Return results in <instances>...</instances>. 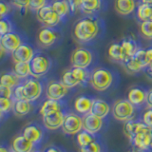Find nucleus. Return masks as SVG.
<instances>
[{"label":"nucleus","instance_id":"obj_11","mask_svg":"<svg viewBox=\"0 0 152 152\" xmlns=\"http://www.w3.org/2000/svg\"><path fill=\"white\" fill-rule=\"evenodd\" d=\"M66 114L62 111H54L43 116V123L45 126L50 130H56L62 127Z\"/></svg>","mask_w":152,"mask_h":152},{"label":"nucleus","instance_id":"obj_34","mask_svg":"<svg viewBox=\"0 0 152 152\" xmlns=\"http://www.w3.org/2000/svg\"><path fill=\"white\" fill-rule=\"evenodd\" d=\"M139 33L145 40H152V21L141 22Z\"/></svg>","mask_w":152,"mask_h":152},{"label":"nucleus","instance_id":"obj_44","mask_svg":"<svg viewBox=\"0 0 152 152\" xmlns=\"http://www.w3.org/2000/svg\"><path fill=\"white\" fill-rule=\"evenodd\" d=\"M12 4L19 9H27L30 5V0H11Z\"/></svg>","mask_w":152,"mask_h":152},{"label":"nucleus","instance_id":"obj_1","mask_svg":"<svg viewBox=\"0 0 152 152\" xmlns=\"http://www.w3.org/2000/svg\"><path fill=\"white\" fill-rule=\"evenodd\" d=\"M100 31L101 24L98 19L92 16H86L75 23L72 35L77 42L81 44H87L98 36Z\"/></svg>","mask_w":152,"mask_h":152},{"label":"nucleus","instance_id":"obj_14","mask_svg":"<svg viewBox=\"0 0 152 152\" xmlns=\"http://www.w3.org/2000/svg\"><path fill=\"white\" fill-rule=\"evenodd\" d=\"M57 38H58V33L54 30H52L51 28L48 27L41 28L37 34V40L39 45L45 48L53 45L56 42Z\"/></svg>","mask_w":152,"mask_h":152},{"label":"nucleus","instance_id":"obj_46","mask_svg":"<svg viewBox=\"0 0 152 152\" xmlns=\"http://www.w3.org/2000/svg\"><path fill=\"white\" fill-rule=\"evenodd\" d=\"M9 12V7L8 5L5 3V2H1L0 1V17L7 14Z\"/></svg>","mask_w":152,"mask_h":152},{"label":"nucleus","instance_id":"obj_12","mask_svg":"<svg viewBox=\"0 0 152 152\" xmlns=\"http://www.w3.org/2000/svg\"><path fill=\"white\" fill-rule=\"evenodd\" d=\"M14 63L18 62H31L34 56V50L28 45L21 44L15 50L12 52Z\"/></svg>","mask_w":152,"mask_h":152},{"label":"nucleus","instance_id":"obj_21","mask_svg":"<svg viewBox=\"0 0 152 152\" xmlns=\"http://www.w3.org/2000/svg\"><path fill=\"white\" fill-rule=\"evenodd\" d=\"M110 111V107L107 102L102 99H94L91 107L90 113L94 114L98 117L104 118Z\"/></svg>","mask_w":152,"mask_h":152},{"label":"nucleus","instance_id":"obj_53","mask_svg":"<svg viewBox=\"0 0 152 152\" xmlns=\"http://www.w3.org/2000/svg\"><path fill=\"white\" fill-rule=\"evenodd\" d=\"M150 150H152V130L150 133Z\"/></svg>","mask_w":152,"mask_h":152},{"label":"nucleus","instance_id":"obj_48","mask_svg":"<svg viewBox=\"0 0 152 152\" xmlns=\"http://www.w3.org/2000/svg\"><path fill=\"white\" fill-rule=\"evenodd\" d=\"M145 52L147 56H148V58L150 59V61L152 62V47H149L147 48V49H145Z\"/></svg>","mask_w":152,"mask_h":152},{"label":"nucleus","instance_id":"obj_52","mask_svg":"<svg viewBox=\"0 0 152 152\" xmlns=\"http://www.w3.org/2000/svg\"><path fill=\"white\" fill-rule=\"evenodd\" d=\"M0 152H8L7 148H5L3 146H0Z\"/></svg>","mask_w":152,"mask_h":152},{"label":"nucleus","instance_id":"obj_42","mask_svg":"<svg viewBox=\"0 0 152 152\" xmlns=\"http://www.w3.org/2000/svg\"><path fill=\"white\" fill-rule=\"evenodd\" d=\"M12 88L0 84V98H11Z\"/></svg>","mask_w":152,"mask_h":152},{"label":"nucleus","instance_id":"obj_6","mask_svg":"<svg viewBox=\"0 0 152 152\" xmlns=\"http://www.w3.org/2000/svg\"><path fill=\"white\" fill-rule=\"evenodd\" d=\"M31 66V75L34 77H41L49 71L51 62L50 58L43 54H36L30 62Z\"/></svg>","mask_w":152,"mask_h":152},{"label":"nucleus","instance_id":"obj_27","mask_svg":"<svg viewBox=\"0 0 152 152\" xmlns=\"http://www.w3.org/2000/svg\"><path fill=\"white\" fill-rule=\"evenodd\" d=\"M58 110H62V106L59 103V101L48 99L47 101H45L42 104V107L40 108V114L42 116H44L46 114H49V113L54 112V111H58Z\"/></svg>","mask_w":152,"mask_h":152},{"label":"nucleus","instance_id":"obj_15","mask_svg":"<svg viewBox=\"0 0 152 152\" xmlns=\"http://www.w3.org/2000/svg\"><path fill=\"white\" fill-rule=\"evenodd\" d=\"M21 44L22 42L20 36L13 32H9L7 34L2 35L0 38V46L5 50V51L12 52Z\"/></svg>","mask_w":152,"mask_h":152},{"label":"nucleus","instance_id":"obj_47","mask_svg":"<svg viewBox=\"0 0 152 152\" xmlns=\"http://www.w3.org/2000/svg\"><path fill=\"white\" fill-rule=\"evenodd\" d=\"M146 106L147 107L149 108H152V88L149 89L148 91H147V94H146Z\"/></svg>","mask_w":152,"mask_h":152},{"label":"nucleus","instance_id":"obj_32","mask_svg":"<svg viewBox=\"0 0 152 152\" xmlns=\"http://www.w3.org/2000/svg\"><path fill=\"white\" fill-rule=\"evenodd\" d=\"M71 71L74 75V77L77 79V81L80 84L86 85L88 82H89L90 72L88 69H82V68H72Z\"/></svg>","mask_w":152,"mask_h":152},{"label":"nucleus","instance_id":"obj_19","mask_svg":"<svg viewBox=\"0 0 152 152\" xmlns=\"http://www.w3.org/2000/svg\"><path fill=\"white\" fill-rule=\"evenodd\" d=\"M107 53L109 59L114 62H117V63H124L127 59L121 43H112L108 47Z\"/></svg>","mask_w":152,"mask_h":152},{"label":"nucleus","instance_id":"obj_29","mask_svg":"<svg viewBox=\"0 0 152 152\" xmlns=\"http://www.w3.org/2000/svg\"><path fill=\"white\" fill-rule=\"evenodd\" d=\"M31 106L30 101L28 100H16L13 104V111L17 116H24L31 111Z\"/></svg>","mask_w":152,"mask_h":152},{"label":"nucleus","instance_id":"obj_35","mask_svg":"<svg viewBox=\"0 0 152 152\" xmlns=\"http://www.w3.org/2000/svg\"><path fill=\"white\" fill-rule=\"evenodd\" d=\"M95 141V138L93 136L92 133H90L87 130H83L78 132L77 135V142L80 146H85L89 145L90 142H92Z\"/></svg>","mask_w":152,"mask_h":152},{"label":"nucleus","instance_id":"obj_33","mask_svg":"<svg viewBox=\"0 0 152 152\" xmlns=\"http://www.w3.org/2000/svg\"><path fill=\"white\" fill-rule=\"evenodd\" d=\"M18 82L19 77H17L14 73H4L0 76V84L5 87L12 88L18 84Z\"/></svg>","mask_w":152,"mask_h":152},{"label":"nucleus","instance_id":"obj_2","mask_svg":"<svg viewBox=\"0 0 152 152\" xmlns=\"http://www.w3.org/2000/svg\"><path fill=\"white\" fill-rule=\"evenodd\" d=\"M114 81V74L108 69L96 68L90 72L89 84L97 91H104L110 88Z\"/></svg>","mask_w":152,"mask_h":152},{"label":"nucleus","instance_id":"obj_50","mask_svg":"<svg viewBox=\"0 0 152 152\" xmlns=\"http://www.w3.org/2000/svg\"><path fill=\"white\" fill-rule=\"evenodd\" d=\"M4 53H5V50L3 49V48H2L1 46H0V59H1L2 57H3Z\"/></svg>","mask_w":152,"mask_h":152},{"label":"nucleus","instance_id":"obj_4","mask_svg":"<svg viewBox=\"0 0 152 152\" xmlns=\"http://www.w3.org/2000/svg\"><path fill=\"white\" fill-rule=\"evenodd\" d=\"M93 62V53L86 48H76L70 54V64L72 68L88 69Z\"/></svg>","mask_w":152,"mask_h":152},{"label":"nucleus","instance_id":"obj_16","mask_svg":"<svg viewBox=\"0 0 152 152\" xmlns=\"http://www.w3.org/2000/svg\"><path fill=\"white\" fill-rule=\"evenodd\" d=\"M152 130V127H150L148 130L138 132L134 135L132 139V142L138 149L142 150H150V133Z\"/></svg>","mask_w":152,"mask_h":152},{"label":"nucleus","instance_id":"obj_25","mask_svg":"<svg viewBox=\"0 0 152 152\" xmlns=\"http://www.w3.org/2000/svg\"><path fill=\"white\" fill-rule=\"evenodd\" d=\"M102 6V0H82L81 11L86 14H93L97 12Z\"/></svg>","mask_w":152,"mask_h":152},{"label":"nucleus","instance_id":"obj_51","mask_svg":"<svg viewBox=\"0 0 152 152\" xmlns=\"http://www.w3.org/2000/svg\"><path fill=\"white\" fill-rule=\"evenodd\" d=\"M142 3H147V4H152V0H141Z\"/></svg>","mask_w":152,"mask_h":152},{"label":"nucleus","instance_id":"obj_20","mask_svg":"<svg viewBox=\"0 0 152 152\" xmlns=\"http://www.w3.org/2000/svg\"><path fill=\"white\" fill-rule=\"evenodd\" d=\"M33 142L26 139L23 135L13 139L12 142V149L13 152H31Z\"/></svg>","mask_w":152,"mask_h":152},{"label":"nucleus","instance_id":"obj_36","mask_svg":"<svg viewBox=\"0 0 152 152\" xmlns=\"http://www.w3.org/2000/svg\"><path fill=\"white\" fill-rule=\"evenodd\" d=\"M137 59V61L142 65V66L144 69L147 68L150 64H151V61L147 56L146 52H145V49H140L138 50L136 53L133 55Z\"/></svg>","mask_w":152,"mask_h":152},{"label":"nucleus","instance_id":"obj_40","mask_svg":"<svg viewBox=\"0 0 152 152\" xmlns=\"http://www.w3.org/2000/svg\"><path fill=\"white\" fill-rule=\"evenodd\" d=\"M47 0H30V5H28V8L33 11H38L41 8L46 6L47 4Z\"/></svg>","mask_w":152,"mask_h":152},{"label":"nucleus","instance_id":"obj_31","mask_svg":"<svg viewBox=\"0 0 152 152\" xmlns=\"http://www.w3.org/2000/svg\"><path fill=\"white\" fill-rule=\"evenodd\" d=\"M61 83L64 86H66L68 88H72L76 87V86L80 85L77 79L74 77L72 71H71V69H66L63 72V74L61 76Z\"/></svg>","mask_w":152,"mask_h":152},{"label":"nucleus","instance_id":"obj_7","mask_svg":"<svg viewBox=\"0 0 152 152\" xmlns=\"http://www.w3.org/2000/svg\"><path fill=\"white\" fill-rule=\"evenodd\" d=\"M83 128V118L75 113H69L65 115L62 125V130L69 135H74Z\"/></svg>","mask_w":152,"mask_h":152},{"label":"nucleus","instance_id":"obj_13","mask_svg":"<svg viewBox=\"0 0 152 152\" xmlns=\"http://www.w3.org/2000/svg\"><path fill=\"white\" fill-rule=\"evenodd\" d=\"M103 126V118L98 117L92 113L86 114L83 118V128L92 134L97 133Z\"/></svg>","mask_w":152,"mask_h":152},{"label":"nucleus","instance_id":"obj_17","mask_svg":"<svg viewBox=\"0 0 152 152\" xmlns=\"http://www.w3.org/2000/svg\"><path fill=\"white\" fill-rule=\"evenodd\" d=\"M114 9L117 13L123 16H126L135 11L136 2L135 0H115Z\"/></svg>","mask_w":152,"mask_h":152},{"label":"nucleus","instance_id":"obj_22","mask_svg":"<svg viewBox=\"0 0 152 152\" xmlns=\"http://www.w3.org/2000/svg\"><path fill=\"white\" fill-rule=\"evenodd\" d=\"M23 136L31 141L33 144L38 142L43 137V131L42 129L35 125H30L27 126L23 130Z\"/></svg>","mask_w":152,"mask_h":152},{"label":"nucleus","instance_id":"obj_8","mask_svg":"<svg viewBox=\"0 0 152 152\" xmlns=\"http://www.w3.org/2000/svg\"><path fill=\"white\" fill-rule=\"evenodd\" d=\"M69 88L64 86L63 84L57 81H51L49 83L47 87L46 94L48 99L56 100V101H60L61 99H63L66 94H68Z\"/></svg>","mask_w":152,"mask_h":152},{"label":"nucleus","instance_id":"obj_55","mask_svg":"<svg viewBox=\"0 0 152 152\" xmlns=\"http://www.w3.org/2000/svg\"><path fill=\"white\" fill-rule=\"evenodd\" d=\"M149 66H150V69H152V62H151V64H150V65H149Z\"/></svg>","mask_w":152,"mask_h":152},{"label":"nucleus","instance_id":"obj_41","mask_svg":"<svg viewBox=\"0 0 152 152\" xmlns=\"http://www.w3.org/2000/svg\"><path fill=\"white\" fill-rule=\"evenodd\" d=\"M11 24L7 20H0V35H5L11 32Z\"/></svg>","mask_w":152,"mask_h":152},{"label":"nucleus","instance_id":"obj_39","mask_svg":"<svg viewBox=\"0 0 152 152\" xmlns=\"http://www.w3.org/2000/svg\"><path fill=\"white\" fill-rule=\"evenodd\" d=\"M142 122L146 126L152 127V108H147L142 115Z\"/></svg>","mask_w":152,"mask_h":152},{"label":"nucleus","instance_id":"obj_23","mask_svg":"<svg viewBox=\"0 0 152 152\" xmlns=\"http://www.w3.org/2000/svg\"><path fill=\"white\" fill-rule=\"evenodd\" d=\"M120 43H121L124 50H125V53H126L127 58L132 57L138 50L141 49V48L139 47V45H138L137 41L132 37L124 38Z\"/></svg>","mask_w":152,"mask_h":152},{"label":"nucleus","instance_id":"obj_54","mask_svg":"<svg viewBox=\"0 0 152 152\" xmlns=\"http://www.w3.org/2000/svg\"><path fill=\"white\" fill-rule=\"evenodd\" d=\"M135 152H146V150H142V149H138Z\"/></svg>","mask_w":152,"mask_h":152},{"label":"nucleus","instance_id":"obj_26","mask_svg":"<svg viewBox=\"0 0 152 152\" xmlns=\"http://www.w3.org/2000/svg\"><path fill=\"white\" fill-rule=\"evenodd\" d=\"M122 64H123L124 69H125V70L128 74H135V73L140 72V71H142V69H145L142 66V65L137 61V59L134 56L127 58Z\"/></svg>","mask_w":152,"mask_h":152},{"label":"nucleus","instance_id":"obj_45","mask_svg":"<svg viewBox=\"0 0 152 152\" xmlns=\"http://www.w3.org/2000/svg\"><path fill=\"white\" fill-rule=\"evenodd\" d=\"M14 98L16 100H26L24 93V86H18L14 90Z\"/></svg>","mask_w":152,"mask_h":152},{"label":"nucleus","instance_id":"obj_30","mask_svg":"<svg viewBox=\"0 0 152 152\" xmlns=\"http://www.w3.org/2000/svg\"><path fill=\"white\" fill-rule=\"evenodd\" d=\"M13 73L19 78H25L31 74L30 62H18L14 64Z\"/></svg>","mask_w":152,"mask_h":152},{"label":"nucleus","instance_id":"obj_28","mask_svg":"<svg viewBox=\"0 0 152 152\" xmlns=\"http://www.w3.org/2000/svg\"><path fill=\"white\" fill-rule=\"evenodd\" d=\"M51 6L61 18L66 16L70 12V7L66 0H55L51 3Z\"/></svg>","mask_w":152,"mask_h":152},{"label":"nucleus","instance_id":"obj_56","mask_svg":"<svg viewBox=\"0 0 152 152\" xmlns=\"http://www.w3.org/2000/svg\"><path fill=\"white\" fill-rule=\"evenodd\" d=\"M1 113H2V112H1V111H0V118H1Z\"/></svg>","mask_w":152,"mask_h":152},{"label":"nucleus","instance_id":"obj_3","mask_svg":"<svg viewBox=\"0 0 152 152\" xmlns=\"http://www.w3.org/2000/svg\"><path fill=\"white\" fill-rule=\"evenodd\" d=\"M135 113V107L127 99H119L112 106V115L117 121L126 122L132 119Z\"/></svg>","mask_w":152,"mask_h":152},{"label":"nucleus","instance_id":"obj_9","mask_svg":"<svg viewBox=\"0 0 152 152\" xmlns=\"http://www.w3.org/2000/svg\"><path fill=\"white\" fill-rule=\"evenodd\" d=\"M146 94L147 91L145 88L140 87V86H135L129 88L126 94V99L129 101L133 106L142 107L146 102Z\"/></svg>","mask_w":152,"mask_h":152},{"label":"nucleus","instance_id":"obj_49","mask_svg":"<svg viewBox=\"0 0 152 152\" xmlns=\"http://www.w3.org/2000/svg\"><path fill=\"white\" fill-rule=\"evenodd\" d=\"M46 152H61V150L55 146H51V147H50V148H48L46 150Z\"/></svg>","mask_w":152,"mask_h":152},{"label":"nucleus","instance_id":"obj_37","mask_svg":"<svg viewBox=\"0 0 152 152\" xmlns=\"http://www.w3.org/2000/svg\"><path fill=\"white\" fill-rule=\"evenodd\" d=\"M101 145L98 142L94 141L90 142L89 145H85V146H80L79 152H101Z\"/></svg>","mask_w":152,"mask_h":152},{"label":"nucleus","instance_id":"obj_38","mask_svg":"<svg viewBox=\"0 0 152 152\" xmlns=\"http://www.w3.org/2000/svg\"><path fill=\"white\" fill-rule=\"evenodd\" d=\"M13 107L11 98H0V111L8 112Z\"/></svg>","mask_w":152,"mask_h":152},{"label":"nucleus","instance_id":"obj_24","mask_svg":"<svg viewBox=\"0 0 152 152\" xmlns=\"http://www.w3.org/2000/svg\"><path fill=\"white\" fill-rule=\"evenodd\" d=\"M136 15L141 22L152 21V4L141 3L137 7Z\"/></svg>","mask_w":152,"mask_h":152},{"label":"nucleus","instance_id":"obj_10","mask_svg":"<svg viewBox=\"0 0 152 152\" xmlns=\"http://www.w3.org/2000/svg\"><path fill=\"white\" fill-rule=\"evenodd\" d=\"M24 86V93L25 98L28 101H35L40 97L42 93V85L36 79H28Z\"/></svg>","mask_w":152,"mask_h":152},{"label":"nucleus","instance_id":"obj_5","mask_svg":"<svg viewBox=\"0 0 152 152\" xmlns=\"http://www.w3.org/2000/svg\"><path fill=\"white\" fill-rule=\"evenodd\" d=\"M37 19L43 25L48 28H53L57 26L61 21V17L55 12V11L50 5H46L37 11Z\"/></svg>","mask_w":152,"mask_h":152},{"label":"nucleus","instance_id":"obj_18","mask_svg":"<svg viewBox=\"0 0 152 152\" xmlns=\"http://www.w3.org/2000/svg\"><path fill=\"white\" fill-rule=\"evenodd\" d=\"M93 98L89 96H86V95H82L75 99L74 101V109L76 112L80 114H88L91 110L92 103H93Z\"/></svg>","mask_w":152,"mask_h":152},{"label":"nucleus","instance_id":"obj_43","mask_svg":"<svg viewBox=\"0 0 152 152\" xmlns=\"http://www.w3.org/2000/svg\"><path fill=\"white\" fill-rule=\"evenodd\" d=\"M70 7V12H76L80 10V7H81V1L82 0H66Z\"/></svg>","mask_w":152,"mask_h":152}]
</instances>
